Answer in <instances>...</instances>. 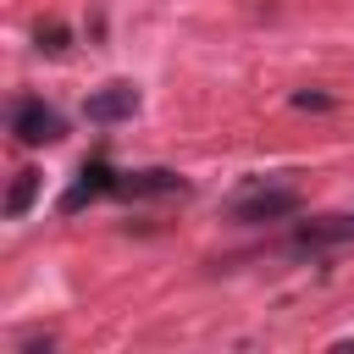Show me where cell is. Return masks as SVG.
Masks as SVG:
<instances>
[{
    "label": "cell",
    "instance_id": "obj_1",
    "mask_svg": "<svg viewBox=\"0 0 354 354\" xmlns=\"http://www.w3.org/2000/svg\"><path fill=\"white\" fill-rule=\"evenodd\" d=\"M299 205H304V194H299L293 183H282V177H254V183H243V188L221 205V216L238 221V227H266V221H288Z\"/></svg>",
    "mask_w": 354,
    "mask_h": 354
},
{
    "label": "cell",
    "instance_id": "obj_2",
    "mask_svg": "<svg viewBox=\"0 0 354 354\" xmlns=\"http://www.w3.org/2000/svg\"><path fill=\"white\" fill-rule=\"evenodd\" d=\"M11 133H17V144L44 149V144H61V138H66V116H61L55 105H44V100L22 94V100L11 105Z\"/></svg>",
    "mask_w": 354,
    "mask_h": 354
},
{
    "label": "cell",
    "instance_id": "obj_3",
    "mask_svg": "<svg viewBox=\"0 0 354 354\" xmlns=\"http://www.w3.org/2000/svg\"><path fill=\"white\" fill-rule=\"evenodd\" d=\"M83 116H88V122H100V127H111V122H133V116H138V83H127V77H111V83L88 88V100H83Z\"/></svg>",
    "mask_w": 354,
    "mask_h": 354
},
{
    "label": "cell",
    "instance_id": "obj_4",
    "mask_svg": "<svg viewBox=\"0 0 354 354\" xmlns=\"http://www.w3.org/2000/svg\"><path fill=\"white\" fill-rule=\"evenodd\" d=\"M188 183L177 177V171H160V166H149V171H116V183H111V194H122V199H160V194H183Z\"/></svg>",
    "mask_w": 354,
    "mask_h": 354
},
{
    "label": "cell",
    "instance_id": "obj_5",
    "mask_svg": "<svg viewBox=\"0 0 354 354\" xmlns=\"http://www.w3.org/2000/svg\"><path fill=\"white\" fill-rule=\"evenodd\" d=\"M354 238V210H337V216H315L293 232V249H332V243H348Z\"/></svg>",
    "mask_w": 354,
    "mask_h": 354
},
{
    "label": "cell",
    "instance_id": "obj_6",
    "mask_svg": "<svg viewBox=\"0 0 354 354\" xmlns=\"http://www.w3.org/2000/svg\"><path fill=\"white\" fill-rule=\"evenodd\" d=\"M111 183H116V171H111L105 160L83 166V171H77V183L61 194V216H77V210H83V205H94L100 194H111Z\"/></svg>",
    "mask_w": 354,
    "mask_h": 354
},
{
    "label": "cell",
    "instance_id": "obj_7",
    "mask_svg": "<svg viewBox=\"0 0 354 354\" xmlns=\"http://www.w3.org/2000/svg\"><path fill=\"white\" fill-rule=\"evenodd\" d=\"M39 183H44V171L39 166H22L17 177H11V188H6V221H22L28 210H33V199H39Z\"/></svg>",
    "mask_w": 354,
    "mask_h": 354
}]
</instances>
